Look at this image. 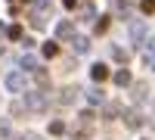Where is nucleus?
<instances>
[{"mask_svg":"<svg viewBox=\"0 0 155 140\" xmlns=\"http://www.w3.org/2000/svg\"><path fill=\"white\" fill-rule=\"evenodd\" d=\"M124 118H127V128H143V125H146V118H143V112H140V109H130V112H124Z\"/></svg>","mask_w":155,"mask_h":140,"instance_id":"7ed1b4c3","label":"nucleus"},{"mask_svg":"<svg viewBox=\"0 0 155 140\" xmlns=\"http://www.w3.org/2000/svg\"><path fill=\"white\" fill-rule=\"evenodd\" d=\"M50 134H53V137H59V134H65V121H50Z\"/></svg>","mask_w":155,"mask_h":140,"instance_id":"a211bd4d","label":"nucleus"},{"mask_svg":"<svg viewBox=\"0 0 155 140\" xmlns=\"http://www.w3.org/2000/svg\"><path fill=\"white\" fill-rule=\"evenodd\" d=\"M56 34L62 37V41H71V37H74V25L71 22H59L56 25Z\"/></svg>","mask_w":155,"mask_h":140,"instance_id":"1a4fd4ad","label":"nucleus"},{"mask_svg":"<svg viewBox=\"0 0 155 140\" xmlns=\"http://www.w3.org/2000/svg\"><path fill=\"white\" fill-rule=\"evenodd\" d=\"M140 9H143L146 16H152V12H155V0H143V3H140Z\"/></svg>","mask_w":155,"mask_h":140,"instance_id":"4be33fe9","label":"nucleus"},{"mask_svg":"<svg viewBox=\"0 0 155 140\" xmlns=\"http://www.w3.org/2000/svg\"><path fill=\"white\" fill-rule=\"evenodd\" d=\"M0 34H3V25H0Z\"/></svg>","mask_w":155,"mask_h":140,"instance_id":"c85d7f7f","label":"nucleus"},{"mask_svg":"<svg viewBox=\"0 0 155 140\" xmlns=\"http://www.w3.org/2000/svg\"><path fill=\"white\" fill-rule=\"evenodd\" d=\"M12 137V128H9V121L6 118H0V140H9Z\"/></svg>","mask_w":155,"mask_h":140,"instance_id":"aec40b11","label":"nucleus"},{"mask_svg":"<svg viewBox=\"0 0 155 140\" xmlns=\"http://www.w3.org/2000/svg\"><path fill=\"white\" fill-rule=\"evenodd\" d=\"M146 94H149L146 84H134V100H146Z\"/></svg>","mask_w":155,"mask_h":140,"instance_id":"412c9836","label":"nucleus"},{"mask_svg":"<svg viewBox=\"0 0 155 140\" xmlns=\"http://www.w3.org/2000/svg\"><path fill=\"white\" fill-rule=\"evenodd\" d=\"M6 34H9V41H19V37H22V28H19V25H12Z\"/></svg>","mask_w":155,"mask_h":140,"instance_id":"5701e85b","label":"nucleus"},{"mask_svg":"<svg viewBox=\"0 0 155 140\" xmlns=\"http://www.w3.org/2000/svg\"><path fill=\"white\" fill-rule=\"evenodd\" d=\"M143 59H146V62L155 59V41H146V44H143Z\"/></svg>","mask_w":155,"mask_h":140,"instance_id":"dca6fc26","label":"nucleus"},{"mask_svg":"<svg viewBox=\"0 0 155 140\" xmlns=\"http://www.w3.org/2000/svg\"><path fill=\"white\" fill-rule=\"evenodd\" d=\"M6 87H9L12 94H22V90H25V75H22V72H9V75H6Z\"/></svg>","mask_w":155,"mask_h":140,"instance_id":"f03ea898","label":"nucleus"},{"mask_svg":"<svg viewBox=\"0 0 155 140\" xmlns=\"http://www.w3.org/2000/svg\"><path fill=\"white\" fill-rule=\"evenodd\" d=\"M115 84H118V87H127V84H130V72H127V69L115 72Z\"/></svg>","mask_w":155,"mask_h":140,"instance_id":"4468645a","label":"nucleus"},{"mask_svg":"<svg viewBox=\"0 0 155 140\" xmlns=\"http://www.w3.org/2000/svg\"><path fill=\"white\" fill-rule=\"evenodd\" d=\"M87 103L90 106H102L106 103V90H102V87H90L87 90Z\"/></svg>","mask_w":155,"mask_h":140,"instance_id":"20e7f679","label":"nucleus"},{"mask_svg":"<svg viewBox=\"0 0 155 140\" xmlns=\"http://www.w3.org/2000/svg\"><path fill=\"white\" fill-rule=\"evenodd\" d=\"M19 66H22L25 72H37V69H41V66H37V56H34V53H22Z\"/></svg>","mask_w":155,"mask_h":140,"instance_id":"6e6552de","label":"nucleus"},{"mask_svg":"<svg viewBox=\"0 0 155 140\" xmlns=\"http://www.w3.org/2000/svg\"><path fill=\"white\" fill-rule=\"evenodd\" d=\"M78 3H81V0H62V6H65V9H74Z\"/></svg>","mask_w":155,"mask_h":140,"instance_id":"393cba45","label":"nucleus"},{"mask_svg":"<svg viewBox=\"0 0 155 140\" xmlns=\"http://www.w3.org/2000/svg\"><path fill=\"white\" fill-rule=\"evenodd\" d=\"M96 19H99V22H96V34H106L109 25H112V19H109V16H96Z\"/></svg>","mask_w":155,"mask_h":140,"instance_id":"f3484780","label":"nucleus"},{"mask_svg":"<svg viewBox=\"0 0 155 140\" xmlns=\"http://www.w3.org/2000/svg\"><path fill=\"white\" fill-rule=\"evenodd\" d=\"M25 106H28L31 112H44V109H47V94H44V90L25 94Z\"/></svg>","mask_w":155,"mask_h":140,"instance_id":"f257e3e1","label":"nucleus"},{"mask_svg":"<svg viewBox=\"0 0 155 140\" xmlns=\"http://www.w3.org/2000/svg\"><path fill=\"white\" fill-rule=\"evenodd\" d=\"M149 66H152V72H155V59H152V62H149Z\"/></svg>","mask_w":155,"mask_h":140,"instance_id":"cd10ccee","label":"nucleus"},{"mask_svg":"<svg viewBox=\"0 0 155 140\" xmlns=\"http://www.w3.org/2000/svg\"><path fill=\"white\" fill-rule=\"evenodd\" d=\"M71 44H74V53H87V50H90V37L74 34V37H71Z\"/></svg>","mask_w":155,"mask_h":140,"instance_id":"9d476101","label":"nucleus"},{"mask_svg":"<svg viewBox=\"0 0 155 140\" xmlns=\"http://www.w3.org/2000/svg\"><path fill=\"white\" fill-rule=\"evenodd\" d=\"M19 140H44L41 134H25V137H19Z\"/></svg>","mask_w":155,"mask_h":140,"instance_id":"a878e982","label":"nucleus"},{"mask_svg":"<svg viewBox=\"0 0 155 140\" xmlns=\"http://www.w3.org/2000/svg\"><path fill=\"white\" fill-rule=\"evenodd\" d=\"M44 56H47V59H56V56H59V44H56V41L44 44Z\"/></svg>","mask_w":155,"mask_h":140,"instance_id":"2eb2a0df","label":"nucleus"},{"mask_svg":"<svg viewBox=\"0 0 155 140\" xmlns=\"http://www.w3.org/2000/svg\"><path fill=\"white\" fill-rule=\"evenodd\" d=\"M106 115H109V118L124 115V106H121V103H109V100H106Z\"/></svg>","mask_w":155,"mask_h":140,"instance_id":"ddd939ff","label":"nucleus"},{"mask_svg":"<svg viewBox=\"0 0 155 140\" xmlns=\"http://www.w3.org/2000/svg\"><path fill=\"white\" fill-rule=\"evenodd\" d=\"M74 97H78V87H65V90L59 94V103H62V106H71Z\"/></svg>","mask_w":155,"mask_h":140,"instance_id":"f8f14e48","label":"nucleus"},{"mask_svg":"<svg viewBox=\"0 0 155 140\" xmlns=\"http://www.w3.org/2000/svg\"><path fill=\"white\" fill-rule=\"evenodd\" d=\"M112 12L118 19H127L130 16V3H127V0H112Z\"/></svg>","mask_w":155,"mask_h":140,"instance_id":"423d86ee","label":"nucleus"},{"mask_svg":"<svg viewBox=\"0 0 155 140\" xmlns=\"http://www.w3.org/2000/svg\"><path fill=\"white\" fill-rule=\"evenodd\" d=\"M31 25H34V28H44V25H47V9L34 6V12H31Z\"/></svg>","mask_w":155,"mask_h":140,"instance_id":"9b49d317","label":"nucleus"},{"mask_svg":"<svg viewBox=\"0 0 155 140\" xmlns=\"http://www.w3.org/2000/svg\"><path fill=\"white\" fill-rule=\"evenodd\" d=\"M90 78H93L96 84H99V81H106V78H109V69L102 66V62H93V66H90Z\"/></svg>","mask_w":155,"mask_h":140,"instance_id":"0eeeda50","label":"nucleus"},{"mask_svg":"<svg viewBox=\"0 0 155 140\" xmlns=\"http://www.w3.org/2000/svg\"><path fill=\"white\" fill-rule=\"evenodd\" d=\"M130 41L140 47V41H146V25L143 22H130Z\"/></svg>","mask_w":155,"mask_h":140,"instance_id":"39448f33","label":"nucleus"},{"mask_svg":"<svg viewBox=\"0 0 155 140\" xmlns=\"http://www.w3.org/2000/svg\"><path fill=\"white\" fill-rule=\"evenodd\" d=\"M34 6H41V9H47V6H50V0H34Z\"/></svg>","mask_w":155,"mask_h":140,"instance_id":"bb28decb","label":"nucleus"},{"mask_svg":"<svg viewBox=\"0 0 155 140\" xmlns=\"http://www.w3.org/2000/svg\"><path fill=\"white\" fill-rule=\"evenodd\" d=\"M25 109H28L25 103H12V115H25Z\"/></svg>","mask_w":155,"mask_h":140,"instance_id":"b1692460","label":"nucleus"},{"mask_svg":"<svg viewBox=\"0 0 155 140\" xmlns=\"http://www.w3.org/2000/svg\"><path fill=\"white\" fill-rule=\"evenodd\" d=\"M112 59L115 62H127V50L124 47H112Z\"/></svg>","mask_w":155,"mask_h":140,"instance_id":"6ab92c4d","label":"nucleus"}]
</instances>
